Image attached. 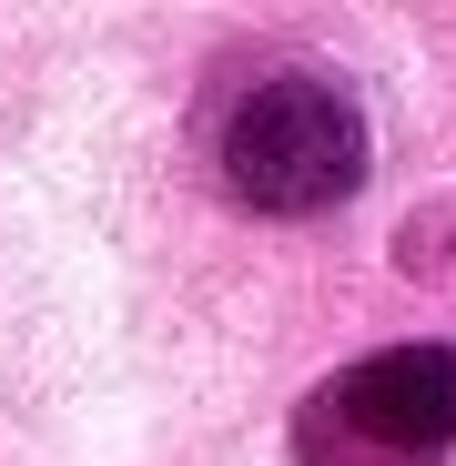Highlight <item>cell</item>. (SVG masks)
Returning <instances> with one entry per match:
<instances>
[{
  "instance_id": "cell-1",
  "label": "cell",
  "mask_w": 456,
  "mask_h": 466,
  "mask_svg": "<svg viewBox=\"0 0 456 466\" xmlns=\"http://www.w3.org/2000/svg\"><path fill=\"white\" fill-rule=\"evenodd\" d=\"M213 173L244 213H325L365 183V112L325 71H264L223 102Z\"/></svg>"
},
{
  "instance_id": "cell-2",
  "label": "cell",
  "mask_w": 456,
  "mask_h": 466,
  "mask_svg": "<svg viewBox=\"0 0 456 466\" xmlns=\"http://www.w3.org/2000/svg\"><path fill=\"white\" fill-rule=\"evenodd\" d=\"M456 345H386L304 406V466H446Z\"/></svg>"
}]
</instances>
